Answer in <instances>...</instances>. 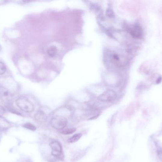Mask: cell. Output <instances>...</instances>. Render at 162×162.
Instances as JSON below:
<instances>
[{
    "mask_svg": "<svg viewBox=\"0 0 162 162\" xmlns=\"http://www.w3.org/2000/svg\"><path fill=\"white\" fill-rule=\"evenodd\" d=\"M68 123L67 118L61 115H56L52 118L50 123L51 126L56 129L62 130L66 127Z\"/></svg>",
    "mask_w": 162,
    "mask_h": 162,
    "instance_id": "obj_1",
    "label": "cell"
},
{
    "mask_svg": "<svg viewBox=\"0 0 162 162\" xmlns=\"http://www.w3.org/2000/svg\"><path fill=\"white\" fill-rule=\"evenodd\" d=\"M17 107L26 113H32L34 110L33 104L25 97H20L16 100Z\"/></svg>",
    "mask_w": 162,
    "mask_h": 162,
    "instance_id": "obj_2",
    "label": "cell"
},
{
    "mask_svg": "<svg viewBox=\"0 0 162 162\" xmlns=\"http://www.w3.org/2000/svg\"><path fill=\"white\" fill-rule=\"evenodd\" d=\"M50 146L51 149L52 155L60 160H63L64 159V155L62 146L60 143L58 141H53L50 143Z\"/></svg>",
    "mask_w": 162,
    "mask_h": 162,
    "instance_id": "obj_3",
    "label": "cell"
},
{
    "mask_svg": "<svg viewBox=\"0 0 162 162\" xmlns=\"http://www.w3.org/2000/svg\"><path fill=\"white\" fill-rule=\"evenodd\" d=\"M117 98V94L114 90L108 89L104 91L98 97L99 100L103 102H111Z\"/></svg>",
    "mask_w": 162,
    "mask_h": 162,
    "instance_id": "obj_4",
    "label": "cell"
},
{
    "mask_svg": "<svg viewBox=\"0 0 162 162\" xmlns=\"http://www.w3.org/2000/svg\"><path fill=\"white\" fill-rule=\"evenodd\" d=\"M129 33L132 37L140 39L143 36V30L141 26L138 24L131 25L129 28Z\"/></svg>",
    "mask_w": 162,
    "mask_h": 162,
    "instance_id": "obj_5",
    "label": "cell"
},
{
    "mask_svg": "<svg viewBox=\"0 0 162 162\" xmlns=\"http://www.w3.org/2000/svg\"><path fill=\"white\" fill-rule=\"evenodd\" d=\"M35 120L40 123H44L47 120V116L44 112L42 111H38L34 115Z\"/></svg>",
    "mask_w": 162,
    "mask_h": 162,
    "instance_id": "obj_6",
    "label": "cell"
},
{
    "mask_svg": "<svg viewBox=\"0 0 162 162\" xmlns=\"http://www.w3.org/2000/svg\"><path fill=\"white\" fill-rule=\"evenodd\" d=\"M121 57L116 53H112L111 55V59L112 62L115 65L120 66L122 64Z\"/></svg>",
    "mask_w": 162,
    "mask_h": 162,
    "instance_id": "obj_7",
    "label": "cell"
},
{
    "mask_svg": "<svg viewBox=\"0 0 162 162\" xmlns=\"http://www.w3.org/2000/svg\"><path fill=\"white\" fill-rule=\"evenodd\" d=\"M0 96L3 99L7 100L10 98L11 95L8 89L4 87H0Z\"/></svg>",
    "mask_w": 162,
    "mask_h": 162,
    "instance_id": "obj_8",
    "label": "cell"
},
{
    "mask_svg": "<svg viewBox=\"0 0 162 162\" xmlns=\"http://www.w3.org/2000/svg\"><path fill=\"white\" fill-rule=\"evenodd\" d=\"M58 53V49L57 47L55 46H51L49 47L47 50V53L51 57H54L57 55Z\"/></svg>",
    "mask_w": 162,
    "mask_h": 162,
    "instance_id": "obj_9",
    "label": "cell"
},
{
    "mask_svg": "<svg viewBox=\"0 0 162 162\" xmlns=\"http://www.w3.org/2000/svg\"><path fill=\"white\" fill-rule=\"evenodd\" d=\"M11 123L4 117H0V128L6 129L10 127Z\"/></svg>",
    "mask_w": 162,
    "mask_h": 162,
    "instance_id": "obj_10",
    "label": "cell"
},
{
    "mask_svg": "<svg viewBox=\"0 0 162 162\" xmlns=\"http://www.w3.org/2000/svg\"><path fill=\"white\" fill-rule=\"evenodd\" d=\"M82 134L81 133H78V134H75L73 136L70 137L67 140V142L69 143H74L77 142L82 137Z\"/></svg>",
    "mask_w": 162,
    "mask_h": 162,
    "instance_id": "obj_11",
    "label": "cell"
},
{
    "mask_svg": "<svg viewBox=\"0 0 162 162\" xmlns=\"http://www.w3.org/2000/svg\"><path fill=\"white\" fill-rule=\"evenodd\" d=\"M76 130V129L75 128H66V129L65 128L61 131L60 133L64 135H70L75 132Z\"/></svg>",
    "mask_w": 162,
    "mask_h": 162,
    "instance_id": "obj_12",
    "label": "cell"
},
{
    "mask_svg": "<svg viewBox=\"0 0 162 162\" xmlns=\"http://www.w3.org/2000/svg\"><path fill=\"white\" fill-rule=\"evenodd\" d=\"M23 126L24 128H27L28 129L33 131H34L36 130V129H37L36 126H34L33 124L30 123H25V124L23 125Z\"/></svg>",
    "mask_w": 162,
    "mask_h": 162,
    "instance_id": "obj_13",
    "label": "cell"
},
{
    "mask_svg": "<svg viewBox=\"0 0 162 162\" xmlns=\"http://www.w3.org/2000/svg\"><path fill=\"white\" fill-rule=\"evenodd\" d=\"M6 71V67L5 63L0 61V75L4 74Z\"/></svg>",
    "mask_w": 162,
    "mask_h": 162,
    "instance_id": "obj_14",
    "label": "cell"
},
{
    "mask_svg": "<svg viewBox=\"0 0 162 162\" xmlns=\"http://www.w3.org/2000/svg\"><path fill=\"white\" fill-rule=\"evenodd\" d=\"M5 110L4 107L1 105H0V117H2L5 114Z\"/></svg>",
    "mask_w": 162,
    "mask_h": 162,
    "instance_id": "obj_15",
    "label": "cell"
},
{
    "mask_svg": "<svg viewBox=\"0 0 162 162\" xmlns=\"http://www.w3.org/2000/svg\"><path fill=\"white\" fill-rule=\"evenodd\" d=\"M159 81H160V82H161V81H162V78L160 77V78H159V79H157V84L159 83Z\"/></svg>",
    "mask_w": 162,
    "mask_h": 162,
    "instance_id": "obj_16",
    "label": "cell"
}]
</instances>
